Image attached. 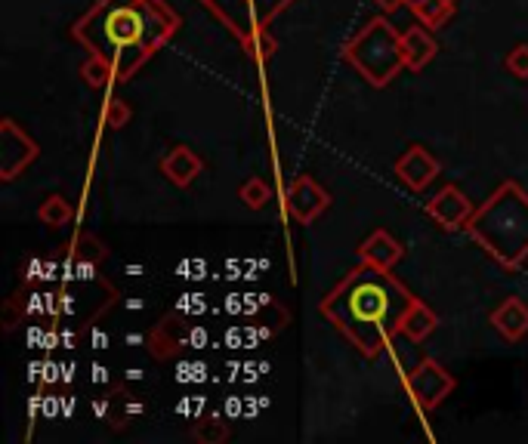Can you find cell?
<instances>
[{
    "mask_svg": "<svg viewBox=\"0 0 528 444\" xmlns=\"http://www.w3.org/2000/svg\"><path fill=\"white\" fill-rule=\"evenodd\" d=\"M491 324H495V330L504 340L519 343L528 333V306L519 300V296H507V300L491 312Z\"/></svg>",
    "mask_w": 528,
    "mask_h": 444,
    "instance_id": "obj_12",
    "label": "cell"
},
{
    "mask_svg": "<svg viewBox=\"0 0 528 444\" xmlns=\"http://www.w3.org/2000/svg\"><path fill=\"white\" fill-rule=\"evenodd\" d=\"M436 324H439V318H436V312L427 306V303H414L411 306V312L405 315V321H402V333L411 340V343H420V340H427L430 333L436 330Z\"/></svg>",
    "mask_w": 528,
    "mask_h": 444,
    "instance_id": "obj_15",
    "label": "cell"
},
{
    "mask_svg": "<svg viewBox=\"0 0 528 444\" xmlns=\"http://www.w3.org/2000/svg\"><path fill=\"white\" fill-rule=\"evenodd\" d=\"M44 411H47V414H56V398H53V395L47 398V404H44Z\"/></svg>",
    "mask_w": 528,
    "mask_h": 444,
    "instance_id": "obj_26",
    "label": "cell"
},
{
    "mask_svg": "<svg viewBox=\"0 0 528 444\" xmlns=\"http://www.w3.org/2000/svg\"><path fill=\"white\" fill-rule=\"evenodd\" d=\"M198 441H226L229 438V429L220 423V420H201L192 432Z\"/></svg>",
    "mask_w": 528,
    "mask_h": 444,
    "instance_id": "obj_23",
    "label": "cell"
},
{
    "mask_svg": "<svg viewBox=\"0 0 528 444\" xmlns=\"http://www.w3.org/2000/svg\"><path fill=\"white\" fill-rule=\"evenodd\" d=\"M180 28L164 0H96L72 25L75 41L115 65V84H127Z\"/></svg>",
    "mask_w": 528,
    "mask_h": 444,
    "instance_id": "obj_2",
    "label": "cell"
},
{
    "mask_svg": "<svg viewBox=\"0 0 528 444\" xmlns=\"http://www.w3.org/2000/svg\"><path fill=\"white\" fill-rule=\"evenodd\" d=\"M405 389L420 411H433L454 392V377L436 358H424L405 374Z\"/></svg>",
    "mask_w": 528,
    "mask_h": 444,
    "instance_id": "obj_5",
    "label": "cell"
},
{
    "mask_svg": "<svg viewBox=\"0 0 528 444\" xmlns=\"http://www.w3.org/2000/svg\"><path fill=\"white\" fill-rule=\"evenodd\" d=\"M229 414H241V404L238 401H229Z\"/></svg>",
    "mask_w": 528,
    "mask_h": 444,
    "instance_id": "obj_29",
    "label": "cell"
},
{
    "mask_svg": "<svg viewBox=\"0 0 528 444\" xmlns=\"http://www.w3.org/2000/svg\"><path fill=\"white\" fill-rule=\"evenodd\" d=\"M476 213V207L470 204V198L457 189V185H445V189H439L430 201H427V216L436 222L439 229H467L470 216Z\"/></svg>",
    "mask_w": 528,
    "mask_h": 444,
    "instance_id": "obj_8",
    "label": "cell"
},
{
    "mask_svg": "<svg viewBox=\"0 0 528 444\" xmlns=\"http://www.w3.org/2000/svg\"><path fill=\"white\" fill-rule=\"evenodd\" d=\"M244 50H248L254 59H269L278 50V44H275V37L263 28V31H254L248 41H244Z\"/></svg>",
    "mask_w": 528,
    "mask_h": 444,
    "instance_id": "obj_21",
    "label": "cell"
},
{
    "mask_svg": "<svg viewBox=\"0 0 528 444\" xmlns=\"http://www.w3.org/2000/svg\"><path fill=\"white\" fill-rule=\"evenodd\" d=\"M402 256H405V247L386 232V229H377L371 232L362 244H359V259H365V263H374L380 269H396L402 263Z\"/></svg>",
    "mask_w": 528,
    "mask_h": 444,
    "instance_id": "obj_11",
    "label": "cell"
},
{
    "mask_svg": "<svg viewBox=\"0 0 528 444\" xmlns=\"http://www.w3.org/2000/svg\"><path fill=\"white\" fill-rule=\"evenodd\" d=\"M72 216H75V207L62 195H47L38 207V219L44 226H65V222H72Z\"/></svg>",
    "mask_w": 528,
    "mask_h": 444,
    "instance_id": "obj_18",
    "label": "cell"
},
{
    "mask_svg": "<svg viewBox=\"0 0 528 444\" xmlns=\"http://www.w3.org/2000/svg\"><path fill=\"white\" fill-rule=\"evenodd\" d=\"M343 59L356 68L362 78L383 90L399 78L405 65V50H402V34L390 25V19H371L343 50Z\"/></svg>",
    "mask_w": 528,
    "mask_h": 444,
    "instance_id": "obj_4",
    "label": "cell"
},
{
    "mask_svg": "<svg viewBox=\"0 0 528 444\" xmlns=\"http://www.w3.org/2000/svg\"><path fill=\"white\" fill-rule=\"evenodd\" d=\"M470 238L504 269H519L528 259V192L519 182H501L467 222Z\"/></svg>",
    "mask_w": 528,
    "mask_h": 444,
    "instance_id": "obj_3",
    "label": "cell"
},
{
    "mask_svg": "<svg viewBox=\"0 0 528 444\" xmlns=\"http://www.w3.org/2000/svg\"><path fill=\"white\" fill-rule=\"evenodd\" d=\"M161 173L176 185V189H189V185L204 173V161L189 145H176L161 158Z\"/></svg>",
    "mask_w": 528,
    "mask_h": 444,
    "instance_id": "obj_10",
    "label": "cell"
},
{
    "mask_svg": "<svg viewBox=\"0 0 528 444\" xmlns=\"http://www.w3.org/2000/svg\"><path fill=\"white\" fill-rule=\"evenodd\" d=\"M504 65H507V71L513 74V78L525 81V78H528V44H519V47H513V50L507 53Z\"/></svg>",
    "mask_w": 528,
    "mask_h": 444,
    "instance_id": "obj_22",
    "label": "cell"
},
{
    "mask_svg": "<svg viewBox=\"0 0 528 444\" xmlns=\"http://www.w3.org/2000/svg\"><path fill=\"white\" fill-rule=\"evenodd\" d=\"M238 198H241V204L244 207H251V210H263L269 201H272V192H269V185H266V179H260V176H254V179H248L238 189Z\"/></svg>",
    "mask_w": 528,
    "mask_h": 444,
    "instance_id": "obj_19",
    "label": "cell"
},
{
    "mask_svg": "<svg viewBox=\"0 0 528 444\" xmlns=\"http://www.w3.org/2000/svg\"><path fill=\"white\" fill-rule=\"evenodd\" d=\"M328 207H331V195L312 176H297L288 185L285 210H288V216L297 222V226H309V222L319 219Z\"/></svg>",
    "mask_w": 528,
    "mask_h": 444,
    "instance_id": "obj_7",
    "label": "cell"
},
{
    "mask_svg": "<svg viewBox=\"0 0 528 444\" xmlns=\"http://www.w3.org/2000/svg\"><path fill=\"white\" fill-rule=\"evenodd\" d=\"M402 50H405V65L408 71H420L427 68L436 56V37L430 34L427 25H411L402 31Z\"/></svg>",
    "mask_w": 528,
    "mask_h": 444,
    "instance_id": "obj_13",
    "label": "cell"
},
{
    "mask_svg": "<svg viewBox=\"0 0 528 444\" xmlns=\"http://www.w3.org/2000/svg\"><path fill=\"white\" fill-rule=\"evenodd\" d=\"M130 118H133V108L118 96H112L102 108V121H105V127H112V130H124L130 124Z\"/></svg>",
    "mask_w": 528,
    "mask_h": 444,
    "instance_id": "obj_20",
    "label": "cell"
},
{
    "mask_svg": "<svg viewBox=\"0 0 528 444\" xmlns=\"http://www.w3.org/2000/svg\"><path fill=\"white\" fill-rule=\"evenodd\" d=\"M124 306H127V309H143V300H127Z\"/></svg>",
    "mask_w": 528,
    "mask_h": 444,
    "instance_id": "obj_28",
    "label": "cell"
},
{
    "mask_svg": "<svg viewBox=\"0 0 528 444\" xmlns=\"http://www.w3.org/2000/svg\"><path fill=\"white\" fill-rule=\"evenodd\" d=\"M81 78L90 84V87H118L115 84V65L105 59V56H96L90 53L81 65Z\"/></svg>",
    "mask_w": 528,
    "mask_h": 444,
    "instance_id": "obj_16",
    "label": "cell"
},
{
    "mask_svg": "<svg viewBox=\"0 0 528 444\" xmlns=\"http://www.w3.org/2000/svg\"><path fill=\"white\" fill-rule=\"evenodd\" d=\"M405 7L411 10V16L433 28H445V22L457 13V0H405Z\"/></svg>",
    "mask_w": 528,
    "mask_h": 444,
    "instance_id": "obj_14",
    "label": "cell"
},
{
    "mask_svg": "<svg viewBox=\"0 0 528 444\" xmlns=\"http://www.w3.org/2000/svg\"><path fill=\"white\" fill-rule=\"evenodd\" d=\"M41 148L13 118L0 121V179L13 182L25 167L38 161Z\"/></svg>",
    "mask_w": 528,
    "mask_h": 444,
    "instance_id": "obj_6",
    "label": "cell"
},
{
    "mask_svg": "<svg viewBox=\"0 0 528 444\" xmlns=\"http://www.w3.org/2000/svg\"><path fill=\"white\" fill-rule=\"evenodd\" d=\"M127 377H130V380H139V377H143V370L133 367V370H127Z\"/></svg>",
    "mask_w": 528,
    "mask_h": 444,
    "instance_id": "obj_27",
    "label": "cell"
},
{
    "mask_svg": "<svg viewBox=\"0 0 528 444\" xmlns=\"http://www.w3.org/2000/svg\"><path fill=\"white\" fill-rule=\"evenodd\" d=\"M374 4H380L383 10H399V7H405V0H374Z\"/></svg>",
    "mask_w": 528,
    "mask_h": 444,
    "instance_id": "obj_25",
    "label": "cell"
},
{
    "mask_svg": "<svg viewBox=\"0 0 528 444\" xmlns=\"http://www.w3.org/2000/svg\"><path fill=\"white\" fill-rule=\"evenodd\" d=\"M16 318H19V312H16V300H10V306H7V330L16 327Z\"/></svg>",
    "mask_w": 528,
    "mask_h": 444,
    "instance_id": "obj_24",
    "label": "cell"
},
{
    "mask_svg": "<svg viewBox=\"0 0 528 444\" xmlns=\"http://www.w3.org/2000/svg\"><path fill=\"white\" fill-rule=\"evenodd\" d=\"M414 303L417 296L390 275V269L362 259L325 296L319 312L343 333L346 343H352V349H359V355L377 358L396 333H402V321Z\"/></svg>",
    "mask_w": 528,
    "mask_h": 444,
    "instance_id": "obj_1",
    "label": "cell"
},
{
    "mask_svg": "<svg viewBox=\"0 0 528 444\" xmlns=\"http://www.w3.org/2000/svg\"><path fill=\"white\" fill-rule=\"evenodd\" d=\"M442 164L427 152L424 145H411L408 152L396 161V176L408 185L411 192H424L427 185L439 176Z\"/></svg>",
    "mask_w": 528,
    "mask_h": 444,
    "instance_id": "obj_9",
    "label": "cell"
},
{
    "mask_svg": "<svg viewBox=\"0 0 528 444\" xmlns=\"http://www.w3.org/2000/svg\"><path fill=\"white\" fill-rule=\"evenodd\" d=\"M235 4H244V0H235ZM207 7L214 10V13H217L223 22H226V16H229V7H232V0H207ZM248 22H251V34L266 28V22H269V13H266V7L260 4V0H248ZM251 34H248V37H251Z\"/></svg>",
    "mask_w": 528,
    "mask_h": 444,
    "instance_id": "obj_17",
    "label": "cell"
}]
</instances>
